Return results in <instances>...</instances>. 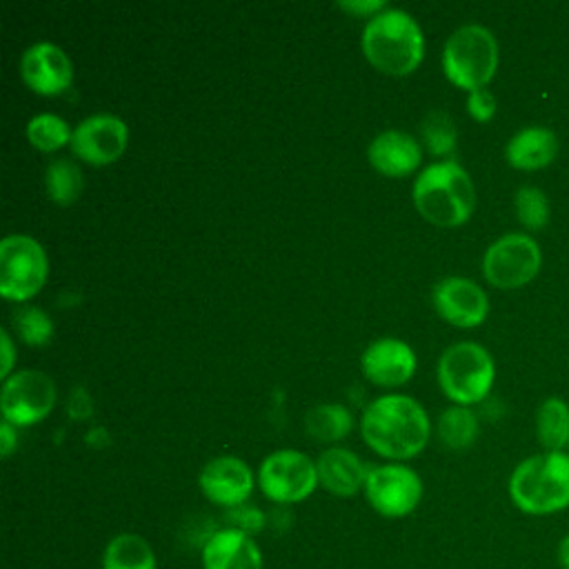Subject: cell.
Listing matches in <instances>:
<instances>
[{
  "label": "cell",
  "instance_id": "1",
  "mask_svg": "<svg viewBox=\"0 0 569 569\" xmlns=\"http://www.w3.org/2000/svg\"><path fill=\"white\" fill-rule=\"evenodd\" d=\"M365 442L385 458H411L429 440V416L420 402L402 393L371 400L360 420Z\"/></svg>",
  "mask_w": 569,
  "mask_h": 569
},
{
  "label": "cell",
  "instance_id": "2",
  "mask_svg": "<svg viewBox=\"0 0 569 569\" xmlns=\"http://www.w3.org/2000/svg\"><path fill=\"white\" fill-rule=\"evenodd\" d=\"M511 502L529 516H551L569 507V453L540 451L520 460L507 482Z\"/></svg>",
  "mask_w": 569,
  "mask_h": 569
},
{
  "label": "cell",
  "instance_id": "3",
  "mask_svg": "<svg viewBox=\"0 0 569 569\" xmlns=\"http://www.w3.org/2000/svg\"><path fill=\"white\" fill-rule=\"evenodd\" d=\"M418 211L440 227L462 224L476 207V189L462 164L438 160L427 164L413 182Z\"/></svg>",
  "mask_w": 569,
  "mask_h": 569
},
{
  "label": "cell",
  "instance_id": "4",
  "mask_svg": "<svg viewBox=\"0 0 569 569\" xmlns=\"http://www.w3.org/2000/svg\"><path fill=\"white\" fill-rule=\"evenodd\" d=\"M362 49L373 67L385 73H409L422 58L425 38L411 13L385 7L371 16L362 31Z\"/></svg>",
  "mask_w": 569,
  "mask_h": 569
},
{
  "label": "cell",
  "instance_id": "5",
  "mask_svg": "<svg viewBox=\"0 0 569 569\" xmlns=\"http://www.w3.org/2000/svg\"><path fill=\"white\" fill-rule=\"evenodd\" d=\"M445 76L460 89L485 87L498 69V40L480 22L460 24L449 33L442 47Z\"/></svg>",
  "mask_w": 569,
  "mask_h": 569
},
{
  "label": "cell",
  "instance_id": "6",
  "mask_svg": "<svg viewBox=\"0 0 569 569\" xmlns=\"http://www.w3.org/2000/svg\"><path fill=\"white\" fill-rule=\"evenodd\" d=\"M493 378L491 353L471 340L449 345L438 360V382L456 405H473L487 398Z\"/></svg>",
  "mask_w": 569,
  "mask_h": 569
},
{
  "label": "cell",
  "instance_id": "7",
  "mask_svg": "<svg viewBox=\"0 0 569 569\" xmlns=\"http://www.w3.org/2000/svg\"><path fill=\"white\" fill-rule=\"evenodd\" d=\"M542 267V249L531 233L509 231L496 238L482 256V273L498 289L529 284Z\"/></svg>",
  "mask_w": 569,
  "mask_h": 569
},
{
  "label": "cell",
  "instance_id": "8",
  "mask_svg": "<svg viewBox=\"0 0 569 569\" xmlns=\"http://www.w3.org/2000/svg\"><path fill=\"white\" fill-rule=\"evenodd\" d=\"M47 278V256L40 242L24 233H9L0 242V291L11 300H27Z\"/></svg>",
  "mask_w": 569,
  "mask_h": 569
},
{
  "label": "cell",
  "instance_id": "9",
  "mask_svg": "<svg viewBox=\"0 0 569 569\" xmlns=\"http://www.w3.org/2000/svg\"><path fill=\"white\" fill-rule=\"evenodd\" d=\"M262 493L280 505L300 502L318 485L316 462L298 449H278L269 453L258 469Z\"/></svg>",
  "mask_w": 569,
  "mask_h": 569
},
{
  "label": "cell",
  "instance_id": "10",
  "mask_svg": "<svg viewBox=\"0 0 569 569\" xmlns=\"http://www.w3.org/2000/svg\"><path fill=\"white\" fill-rule=\"evenodd\" d=\"M365 496L380 516L402 518L418 507L422 498V480L407 465H380L369 469Z\"/></svg>",
  "mask_w": 569,
  "mask_h": 569
},
{
  "label": "cell",
  "instance_id": "11",
  "mask_svg": "<svg viewBox=\"0 0 569 569\" xmlns=\"http://www.w3.org/2000/svg\"><path fill=\"white\" fill-rule=\"evenodd\" d=\"M56 402L53 380L38 369H20L4 378L0 407L11 425H31L44 418Z\"/></svg>",
  "mask_w": 569,
  "mask_h": 569
},
{
  "label": "cell",
  "instance_id": "12",
  "mask_svg": "<svg viewBox=\"0 0 569 569\" xmlns=\"http://www.w3.org/2000/svg\"><path fill=\"white\" fill-rule=\"evenodd\" d=\"M127 124L113 113H93L82 118L71 133V151L91 164L113 162L127 147Z\"/></svg>",
  "mask_w": 569,
  "mask_h": 569
},
{
  "label": "cell",
  "instance_id": "13",
  "mask_svg": "<svg viewBox=\"0 0 569 569\" xmlns=\"http://www.w3.org/2000/svg\"><path fill=\"white\" fill-rule=\"evenodd\" d=\"M433 307L456 327H476L489 313V298L471 278L447 276L433 287Z\"/></svg>",
  "mask_w": 569,
  "mask_h": 569
},
{
  "label": "cell",
  "instance_id": "14",
  "mask_svg": "<svg viewBox=\"0 0 569 569\" xmlns=\"http://www.w3.org/2000/svg\"><path fill=\"white\" fill-rule=\"evenodd\" d=\"M198 485L213 505L233 509L244 505L249 498L253 489V473L244 460L236 456H218L202 467Z\"/></svg>",
  "mask_w": 569,
  "mask_h": 569
},
{
  "label": "cell",
  "instance_id": "15",
  "mask_svg": "<svg viewBox=\"0 0 569 569\" xmlns=\"http://www.w3.org/2000/svg\"><path fill=\"white\" fill-rule=\"evenodd\" d=\"M20 73L31 89L40 93H58L69 87L73 64L58 44L42 40L24 49L20 58Z\"/></svg>",
  "mask_w": 569,
  "mask_h": 569
},
{
  "label": "cell",
  "instance_id": "16",
  "mask_svg": "<svg viewBox=\"0 0 569 569\" xmlns=\"http://www.w3.org/2000/svg\"><path fill=\"white\" fill-rule=\"evenodd\" d=\"M360 365L369 380L391 387L411 378L416 369V353L405 340L385 336L367 345Z\"/></svg>",
  "mask_w": 569,
  "mask_h": 569
},
{
  "label": "cell",
  "instance_id": "17",
  "mask_svg": "<svg viewBox=\"0 0 569 569\" xmlns=\"http://www.w3.org/2000/svg\"><path fill=\"white\" fill-rule=\"evenodd\" d=\"M202 569H262V551L256 540L233 527L213 531L202 545Z\"/></svg>",
  "mask_w": 569,
  "mask_h": 569
},
{
  "label": "cell",
  "instance_id": "18",
  "mask_svg": "<svg viewBox=\"0 0 569 569\" xmlns=\"http://www.w3.org/2000/svg\"><path fill=\"white\" fill-rule=\"evenodd\" d=\"M560 151V140L553 129L527 124L518 129L505 144V158L513 169L538 171L549 167Z\"/></svg>",
  "mask_w": 569,
  "mask_h": 569
},
{
  "label": "cell",
  "instance_id": "19",
  "mask_svg": "<svg viewBox=\"0 0 569 569\" xmlns=\"http://www.w3.org/2000/svg\"><path fill=\"white\" fill-rule=\"evenodd\" d=\"M318 482L333 496L347 498L353 496L360 487L365 489V480L369 469L365 462L345 447H329L325 449L318 460Z\"/></svg>",
  "mask_w": 569,
  "mask_h": 569
},
{
  "label": "cell",
  "instance_id": "20",
  "mask_svg": "<svg viewBox=\"0 0 569 569\" xmlns=\"http://www.w3.org/2000/svg\"><path fill=\"white\" fill-rule=\"evenodd\" d=\"M367 156L378 171L387 176H405L418 167L422 151L413 136L398 129H387L369 142Z\"/></svg>",
  "mask_w": 569,
  "mask_h": 569
},
{
  "label": "cell",
  "instance_id": "21",
  "mask_svg": "<svg viewBox=\"0 0 569 569\" xmlns=\"http://www.w3.org/2000/svg\"><path fill=\"white\" fill-rule=\"evenodd\" d=\"M102 569H158V560L142 536L118 533L102 551Z\"/></svg>",
  "mask_w": 569,
  "mask_h": 569
},
{
  "label": "cell",
  "instance_id": "22",
  "mask_svg": "<svg viewBox=\"0 0 569 569\" xmlns=\"http://www.w3.org/2000/svg\"><path fill=\"white\" fill-rule=\"evenodd\" d=\"M536 436L545 451H567L569 445V402L549 396L536 411Z\"/></svg>",
  "mask_w": 569,
  "mask_h": 569
},
{
  "label": "cell",
  "instance_id": "23",
  "mask_svg": "<svg viewBox=\"0 0 569 569\" xmlns=\"http://www.w3.org/2000/svg\"><path fill=\"white\" fill-rule=\"evenodd\" d=\"M438 438L449 449H467L478 438V416L467 405H451L438 416Z\"/></svg>",
  "mask_w": 569,
  "mask_h": 569
},
{
  "label": "cell",
  "instance_id": "24",
  "mask_svg": "<svg viewBox=\"0 0 569 569\" xmlns=\"http://www.w3.org/2000/svg\"><path fill=\"white\" fill-rule=\"evenodd\" d=\"M305 427L309 436H313L316 440L333 442L349 433L351 413L345 405H333V402L313 405L305 416Z\"/></svg>",
  "mask_w": 569,
  "mask_h": 569
},
{
  "label": "cell",
  "instance_id": "25",
  "mask_svg": "<svg viewBox=\"0 0 569 569\" xmlns=\"http://www.w3.org/2000/svg\"><path fill=\"white\" fill-rule=\"evenodd\" d=\"M44 184L53 202L69 204L82 191V171L71 158H56L44 169Z\"/></svg>",
  "mask_w": 569,
  "mask_h": 569
},
{
  "label": "cell",
  "instance_id": "26",
  "mask_svg": "<svg viewBox=\"0 0 569 569\" xmlns=\"http://www.w3.org/2000/svg\"><path fill=\"white\" fill-rule=\"evenodd\" d=\"M513 209L518 222L529 231H540L549 224L551 204L547 193L540 187L522 184L513 193Z\"/></svg>",
  "mask_w": 569,
  "mask_h": 569
},
{
  "label": "cell",
  "instance_id": "27",
  "mask_svg": "<svg viewBox=\"0 0 569 569\" xmlns=\"http://www.w3.org/2000/svg\"><path fill=\"white\" fill-rule=\"evenodd\" d=\"M71 129L67 120H62L56 113H38L27 122V136L33 147L42 151H53L71 140Z\"/></svg>",
  "mask_w": 569,
  "mask_h": 569
},
{
  "label": "cell",
  "instance_id": "28",
  "mask_svg": "<svg viewBox=\"0 0 569 569\" xmlns=\"http://www.w3.org/2000/svg\"><path fill=\"white\" fill-rule=\"evenodd\" d=\"M420 129H422V140L431 153L442 156L456 147L458 131H456V122L451 120V116L447 111H440V109L429 111L425 116Z\"/></svg>",
  "mask_w": 569,
  "mask_h": 569
},
{
  "label": "cell",
  "instance_id": "29",
  "mask_svg": "<svg viewBox=\"0 0 569 569\" xmlns=\"http://www.w3.org/2000/svg\"><path fill=\"white\" fill-rule=\"evenodd\" d=\"M13 327L27 345H44L53 333L51 318L40 307H20L13 313Z\"/></svg>",
  "mask_w": 569,
  "mask_h": 569
},
{
  "label": "cell",
  "instance_id": "30",
  "mask_svg": "<svg viewBox=\"0 0 569 569\" xmlns=\"http://www.w3.org/2000/svg\"><path fill=\"white\" fill-rule=\"evenodd\" d=\"M496 109H498V102H496V96L489 89L480 87V89L469 91V96H467V111L471 113L473 120L487 122V120H491L496 116Z\"/></svg>",
  "mask_w": 569,
  "mask_h": 569
},
{
  "label": "cell",
  "instance_id": "31",
  "mask_svg": "<svg viewBox=\"0 0 569 569\" xmlns=\"http://www.w3.org/2000/svg\"><path fill=\"white\" fill-rule=\"evenodd\" d=\"M229 522L233 529H240L244 533H256L262 529L264 525V513L256 507H247V505H238L233 509H229Z\"/></svg>",
  "mask_w": 569,
  "mask_h": 569
},
{
  "label": "cell",
  "instance_id": "32",
  "mask_svg": "<svg viewBox=\"0 0 569 569\" xmlns=\"http://www.w3.org/2000/svg\"><path fill=\"white\" fill-rule=\"evenodd\" d=\"M67 407H69V413L73 418H84V416L91 413V400H89V396H87V391L82 387H78V389H73L69 393Z\"/></svg>",
  "mask_w": 569,
  "mask_h": 569
},
{
  "label": "cell",
  "instance_id": "33",
  "mask_svg": "<svg viewBox=\"0 0 569 569\" xmlns=\"http://www.w3.org/2000/svg\"><path fill=\"white\" fill-rule=\"evenodd\" d=\"M338 7L347 9L351 13H371V16H376L378 11L385 9V2L382 0H340Z\"/></svg>",
  "mask_w": 569,
  "mask_h": 569
},
{
  "label": "cell",
  "instance_id": "34",
  "mask_svg": "<svg viewBox=\"0 0 569 569\" xmlns=\"http://www.w3.org/2000/svg\"><path fill=\"white\" fill-rule=\"evenodd\" d=\"M16 442H18V433H16L13 425L4 420V422L0 425V453L7 458V456L13 451Z\"/></svg>",
  "mask_w": 569,
  "mask_h": 569
},
{
  "label": "cell",
  "instance_id": "35",
  "mask_svg": "<svg viewBox=\"0 0 569 569\" xmlns=\"http://www.w3.org/2000/svg\"><path fill=\"white\" fill-rule=\"evenodd\" d=\"M0 345H2V369H0V376H9V369L13 365V342H11V336L7 329L0 331Z\"/></svg>",
  "mask_w": 569,
  "mask_h": 569
},
{
  "label": "cell",
  "instance_id": "36",
  "mask_svg": "<svg viewBox=\"0 0 569 569\" xmlns=\"http://www.w3.org/2000/svg\"><path fill=\"white\" fill-rule=\"evenodd\" d=\"M556 558H558L560 569H569V533L560 538L558 549H556Z\"/></svg>",
  "mask_w": 569,
  "mask_h": 569
},
{
  "label": "cell",
  "instance_id": "37",
  "mask_svg": "<svg viewBox=\"0 0 569 569\" xmlns=\"http://www.w3.org/2000/svg\"><path fill=\"white\" fill-rule=\"evenodd\" d=\"M567 453H569V445H567Z\"/></svg>",
  "mask_w": 569,
  "mask_h": 569
}]
</instances>
